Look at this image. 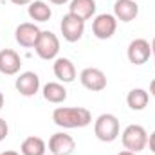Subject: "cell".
<instances>
[{"mask_svg":"<svg viewBox=\"0 0 155 155\" xmlns=\"http://www.w3.org/2000/svg\"><path fill=\"white\" fill-rule=\"evenodd\" d=\"M76 150V141L65 134V132H58L52 134L49 139V152L52 155H72Z\"/></svg>","mask_w":155,"mask_h":155,"instance_id":"9","label":"cell"},{"mask_svg":"<svg viewBox=\"0 0 155 155\" xmlns=\"http://www.w3.org/2000/svg\"><path fill=\"white\" fill-rule=\"evenodd\" d=\"M60 29H61V35L63 38L71 43H74L78 40H81L83 33H85V22L81 18H78L74 15L67 13L63 18H61V24H60Z\"/></svg>","mask_w":155,"mask_h":155,"instance_id":"8","label":"cell"},{"mask_svg":"<svg viewBox=\"0 0 155 155\" xmlns=\"http://www.w3.org/2000/svg\"><path fill=\"white\" fill-rule=\"evenodd\" d=\"M121 141H123L124 150L139 153V152H143L148 146V132L141 124H130V126H126L123 130Z\"/></svg>","mask_w":155,"mask_h":155,"instance_id":"2","label":"cell"},{"mask_svg":"<svg viewBox=\"0 0 155 155\" xmlns=\"http://www.w3.org/2000/svg\"><path fill=\"white\" fill-rule=\"evenodd\" d=\"M150 54H152V43L144 38L132 40L126 49V56H128L130 63H134V65H144L150 60Z\"/></svg>","mask_w":155,"mask_h":155,"instance_id":"6","label":"cell"},{"mask_svg":"<svg viewBox=\"0 0 155 155\" xmlns=\"http://www.w3.org/2000/svg\"><path fill=\"white\" fill-rule=\"evenodd\" d=\"M15 5H25V4H31L33 0H11Z\"/></svg>","mask_w":155,"mask_h":155,"instance_id":"22","label":"cell"},{"mask_svg":"<svg viewBox=\"0 0 155 155\" xmlns=\"http://www.w3.org/2000/svg\"><path fill=\"white\" fill-rule=\"evenodd\" d=\"M41 33L36 24H31V22H25V24H20L15 31V40L20 47H25V49H31L36 45L38 36Z\"/></svg>","mask_w":155,"mask_h":155,"instance_id":"10","label":"cell"},{"mask_svg":"<svg viewBox=\"0 0 155 155\" xmlns=\"http://www.w3.org/2000/svg\"><path fill=\"white\" fill-rule=\"evenodd\" d=\"M49 155H52V153H49Z\"/></svg>","mask_w":155,"mask_h":155,"instance_id":"29","label":"cell"},{"mask_svg":"<svg viewBox=\"0 0 155 155\" xmlns=\"http://www.w3.org/2000/svg\"><path fill=\"white\" fill-rule=\"evenodd\" d=\"M7 134H9V126H7L5 119L0 117V141H4V139L7 137Z\"/></svg>","mask_w":155,"mask_h":155,"instance_id":"20","label":"cell"},{"mask_svg":"<svg viewBox=\"0 0 155 155\" xmlns=\"http://www.w3.org/2000/svg\"><path fill=\"white\" fill-rule=\"evenodd\" d=\"M96 7H97L96 0H71L69 13L85 22V20H88L96 15Z\"/></svg>","mask_w":155,"mask_h":155,"instance_id":"15","label":"cell"},{"mask_svg":"<svg viewBox=\"0 0 155 155\" xmlns=\"http://www.w3.org/2000/svg\"><path fill=\"white\" fill-rule=\"evenodd\" d=\"M119 119L114 114H101L94 123V134L101 143H114L119 137Z\"/></svg>","mask_w":155,"mask_h":155,"instance_id":"3","label":"cell"},{"mask_svg":"<svg viewBox=\"0 0 155 155\" xmlns=\"http://www.w3.org/2000/svg\"><path fill=\"white\" fill-rule=\"evenodd\" d=\"M152 54H153V61H155V36L152 40Z\"/></svg>","mask_w":155,"mask_h":155,"instance_id":"27","label":"cell"},{"mask_svg":"<svg viewBox=\"0 0 155 155\" xmlns=\"http://www.w3.org/2000/svg\"><path fill=\"white\" fill-rule=\"evenodd\" d=\"M79 81L90 92H101V90L107 88V76H105V72L101 69H96V67L83 69L81 74H79Z\"/></svg>","mask_w":155,"mask_h":155,"instance_id":"7","label":"cell"},{"mask_svg":"<svg viewBox=\"0 0 155 155\" xmlns=\"http://www.w3.org/2000/svg\"><path fill=\"white\" fill-rule=\"evenodd\" d=\"M148 101H150V94L144 90V88H132L126 96V103L132 110H144L148 107Z\"/></svg>","mask_w":155,"mask_h":155,"instance_id":"19","label":"cell"},{"mask_svg":"<svg viewBox=\"0 0 155 155\" xmlns=\"http://www.w3.org/2000/svg\"><path fill=\"white\" fill-rule=\"evenodd\" d=\"M15 87H16V90L20 92V96H24V97H33L35 94H38V90H40V76L36 72H33V71L22 72L20 76L16 78Z\"/></svg>","mask_w":155,"mask_h":155,"instance_id":"11","label":"cell"},{"mask_svg":"<svg viewBox=\"0 0 155 155\" xmlns=\"http://www.w3.org/2000/svg\"><path fill=\"white\" fill-rule=\"evenodd\" d=\"M51 4H56V5H63V4H67L69 0H49Z\"/></svg>","mask_w":155,"mask_h":155,"instance_id":"24","label":"cell"},{"mask_svg":"<svg viewBox=\"0 0 155 155\" xmlns=\"http://www.w3.org/2000/svg\"><path fill=\"white\" fill-rule=\"evenodd\" d=\"M117 31V18L110 13L97 15L92 22V33L97 40H108Z\"/></svg>","mask_w":155,"mask_h":155,"instance_id":"5","label":"cell"},{"mask_svg":"<svg viewBox=\"0 0 155 155\" xmlns=\"http://www.w3.org/2000/svg\"><path fill=\"white\" fill-rule=\"evenodd\" d=\"M52 71H54V76L61 83H72L76 79V67L69 58H56Z\"/></svg>","mask_w":155,"mask_h":155,"instance_id":"14","label":"cell"},{"mask_svg":"<svg viewBox=\"0 0 155 155\" xmlns=\"http://www.w3.org/2000/svg\"><path fill=\"white\" fill-rule=\"evenodd\" d=\"M139 15V5H137V0H116L114 4V16L117 18V22H132L135 20Z\"/></svg>","mask_w":155,"mask_h":155,"instance_id":"13","label":"cell"},{"mask_svg":"<svg viewBox=\"0 0 155 155\" xmlns=\"http://www.w3.org/2000/svg\"><path fill=\"white\" fill-rule=\"evenodd\" d=\"M2 107H4V94L0 92V110H2Z\"/></svg>","mask_w":155,"mask_h":155,"instance_id":"28","label":"cell"},{"mask_svg":"<svg viewBox=\"0 0 155 155\" xmlns=\"http://www.w3.org/2000/svg\"><path fill=\"white\" fill-rule=\"evenodd\" d=\"M35 51L41 60H56L60 52V40L52 31H41L38 36V41L35 45Z\"/></svg>","mask_w":155,"mask_h":155,"instance_id":"4","label":"cell"},{"mask_svg":"<svg viewBox=\"0 0 155 155\" xmlns=\"http://www.w3.org/2000/svg\"><path fill=\"white\" fill-rule=\"evenodd\" d=\"M0 155H22V153H18V152H15V150H5V152H2Z\"/></svg>","mask_w":155,"mask_h":155,"instance_id":"25","label":"cell"},{"mask_svg":"<svg viewBox=\"0 0 155 155\" xmlns=\"http://www.w3.org/2000/svg\"><path fill=\"white\" fill-rule=\"evenodd\" d=\"M27 13H29L31 20H35V22H49L52 16L51 5H47L43 0H33L27 7Z\"/></svg>","mask_w":155,"mask_h":155,"instance_id":"17","label":"cell"},{"mask_svg":"<svg viewBox=\"0 0 155 155\" xmlns=\"http://www.w3.org/2000/svg\"><path fill=\"white\" fill-rule=\"evenodd\" d=\"M22 58L13 49H2L0 51V72L5 76H15L20 72Z\"/></svg>","mask_w":155,"mask_h":155,"instance_id":"12","label":"cell"},{"mask_svg":"<svg viewBox=\"0 0 155 155\" xmlns=\"http://www.w3.org/2000/svg\"><path fill=\"white\" fill-rule=\"evenodd\" d=\"M43 99L52 103V105H60L67 99V88L61 85V83H56V81H49L43 85Z\"/></svg>","mask_w":155,"mask_h":155,"instance_id":"16","label":"cell"},{"mask_svg":"<svg viewBox=\"0 0 155 155\" xmlns=\"http://www.w3.org/2000/svg\"><path fill=\"white\" fill-rule=\"evenodd\" d=\"M47 152V144L41 137L31 135L27 139H24L22 146H20V153L22 155H45Z\"/></svg>","mask_w":155,"mask_h":155,"instance_id":"18","label":"cell"},{"mask_svg":"<svg viewBox=\"0 0 155 155\" xmlns=\"http://www.w3.org/2000/svg\"><path fill=\"white\" fill-rule=\"evenodd\" d=\"M148 146H150V152L155 153V132H152V134L148 135Z\"/></svg>","mask_w":155,"mask_h":155,"instance_id":"21","label":"cell"},{"mask_svg":"<svg viewBox=\"0 0 155 155\" xmlns=\"http://www.w3.org/2000/svg\"><path fill=\"white\" fill-rule=\"evenodd\" d=\"M117 155H137V153H134V152H130V150H123V152H119Z\"/></svg>","mask_w":155,"mask_h":155,"instance_id":"26","label":"cell"},{"mask_svg":"<svg viewBox=\"0 0 155 155\" xmlns=\"http://www.w3.org/2000/svg\"><path fill=\"white\" fill-rule=\"evenodd\" d=\"M150 94H152V96L155 97V78L152 79V81H150Z\"/></svg>","mask_w":155,"mask_h":155,"instance_id":"23","label":"cell"},{"mask_svg":"<svg viewBox=\"0 0 155 155\" xmlns=\"http://www.w3.org/2000/svg\"><path fill=\"white\" fill-rule=\"evenodd\" d=\"M52 121L60 128H85L92 123V114L85 107H58L52 112Z\"/></svg>","mask_w":155,"mask_h":155,"instance_id":"1","label":"cell"}]
</instances>
